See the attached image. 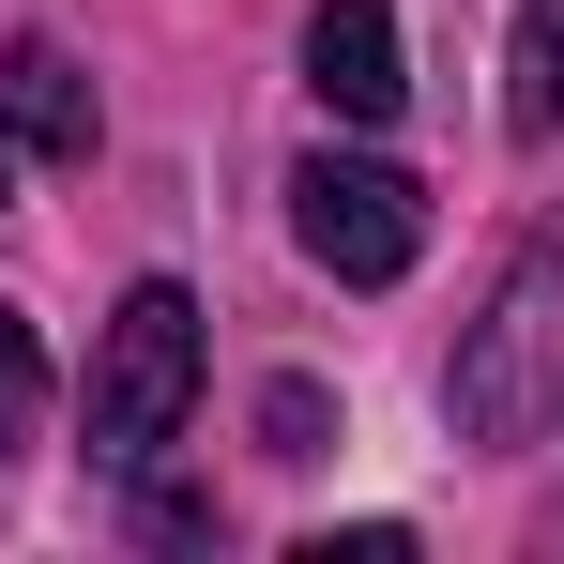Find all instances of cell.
Returning a JSON list of instances; mask_svg holds the SVG:
<instances>
[{
	"instance_id": "obj_1",
	"label": "cell",
	"mask_w": 564,
	"mask_h": 564,
	"mask_svg": "<svg viewBox=\"0 0 564 564\" xmlns=\"http://www.w3.org/2000/svg\"><path fill=\"white\" fill-rule=\"evenodd\" d=\"M184 412H198V290L184 275H138L122 305H107V351H93V458L138 473Z\"/></svg>"
},
{
	"instance_id": "obj_2",
	"label": "cell",
	"mask_w": 564,
	"mask_h": 564,
	"mask_svg": "<svg viewBox=\"0 0 564 564\" xmlns=\"http://www.w3.org/2000/svg\"><path fill=\"white\" fill-rule=\"evenodd\" d=\"M550 381H564V245H534L503 275V305L473 321V351H458V427L473 443H534Z\"/></svg>"
},
{
	"instance_id": "obj_3",
	"label": "cell",
	"mask_w": 564,
	"mask_h": 564,
	"mask_svg": "<svg viewBox=\"0 0 564 564\" xmlns=\"http://www.w3.org/2000/svg\"><path fill=\"white\" fill-rule=\"evenodd\" d=\"M290 245L336 290H397L412 245H427V198H412V169H381V153H305L290 169Z\"/></svg>"
},
{
	"instance_id": "obj_4",
	"label": "cell",
	"mask_w": 564,
	"mask_h": 564,
	"mask_svg": "<svg viewBox=\"0 0 564 564\" xmlns=\"http://www.w3.org/2000/svg\"><path fill=\"white\" fill-rule=\"evenodd\" d=\"M305 93L336 107V122H397L412 46H397V15H381V0H321V15H305Z\"/></svg>"
},
{
	"instance_id": "obj_5",
	"label": "cell",
	"mask_w": 564,
	"mask_h": 564,
	"mask_svg": "<svg viewBox=\"0 0 564 564\" xmlns=\"http://www.w3.org/2000/svg\"><path fill=\"white\" fill-rule=\"evenodd\" d=\"M0 122H15L31 153H62V169H77V153H93V77H77L62 46H15V62H0Z\"/></svg>"
},
{
	"instance_id": "obj_6",
	"label": "cell",
	"mask_w": 564,
	"mask_h": 564,
	"mask_svg": "<svg viewBox=\"0 0 564 564\" xmlns=\"http://www.w3.org/2000/svg\"><path fill=\"white\" fill-rule=\"evenodd\" d=\"M519 122H534V138L564 122V0H534V15H519Z\"/></svg>"
},
{
	"instance_id": "obj_7",
	"label": "cell",
	"mask_w": 564,
	"mask_h": 564,
	"mask_svg": "<svg viewBox=\"0 0 564 564\" xmlns=\"http://www.w3.org/2000/svg\"><path fill=\"white\" fill-rule=\"evenodd\" d=\"M31 412H46V351H31V321L0 305V458L31 443Z\"/></svg>"
},
{
	"instance_id": "obj_8",
	"label": "cell",
	"mask_w": 564,
	"mask_h": 564,
	"mask_svg": "<svg viewBox=\"0 0 564 564\" xmlns=\"http://www.w3.org/2000/svg\"><path fill=\"white\" fill-rule=\"evenodd\" d=\"M260 427H275V458H321V427H336V412H321V381H275V397H260Z\"/></svg>"
},
{
	"instance_id": "obj_9",
	"label": "cell",
	"mask_w": 564,
	"mask_h": 564,
	"mask_svg": "<svg viewBox=\"0 0 564 564\" xmlns=\"http://www.w3.org/2000/svg\"><path fill=\"white\" fill-rule=\"evenodd\" d=\"M0 198H15V122H0Z\"/></svg>"
}]
</instances>
